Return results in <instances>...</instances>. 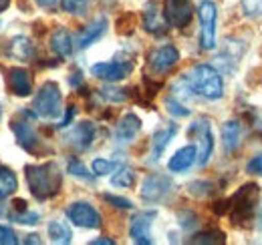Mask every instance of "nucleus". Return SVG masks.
Returning <instances> with one entry per match:
<instances>
[{
  "mask_svg": "<svg viewBox=\"0 0 262 245\" xmlns=\"http://www.w3.org/2000/svg\"><path fill=\"white\" fill-rule=\"evenodd\" d=\"M27 183L36 199L45 201L59 193L61 189V173L55 163H42V165H27Z\"/></svg>",
  "mask_w": 262,
  "mask_h": 245,
  "instance_id": "obj_1",
  "label": "nucleus"
},
{
  "mask_svg": "<svg viewBox=\"0 0 262 245\" xmlns=\"http://www.w3.org/2000/svg\"><path fill=\"white\" fill-rule=\"evenodd\" d=\"M184 79L188 81V85L192 87V91L196 94L206 96L210 101L222 99V94H224L222 77L212 64H196V66H192V70Z\"/></svg>",
  "mask_w": 262,
  "mask_h": 245,
  "instance_id": "obj_2",
  "label": "nucleus"
},
{
  "mask_svg": "<svg viewBox=\"0 0 262 245\" xmlns=\"http://www.w3.org/2000/svg\"><path fill=\"white\" fill-rule=\"evenodd\" d=\"M61 103H63V94L57 83H45L36 96H34L33 109L36 117H42V119H53L61 113Z\"/></svg>",
  "mask_w": 262,
  "mask_h": 245,
  "instance_id": "obj_3",
  "label": "nucleus"
},
{
  "mask_svg": "<svg viewBox=\"0 0 262 245\" xmlns=\"http://www.w3.org/2000/svg\"><path fill=\"white\" fill-rule=\"evenodd\" d=\"M256 197H258V185L248 183L238 189V193L230 199V215L234 223H246L252 219Z\"/></svg>",
  "mask_w": 262,
  "mask_h": 245,
  "instance_id": "obj_4",
  "label": "nucleus"
},
{
  "mask_svg": "<svg viewBox=\"0 0 262 245\" xmlns=\"http://www.w3.org/2000/svg\"><path fill=\"white\" fill-rule=\"evenodd\" d=\"M198 18H200V44L204 51H212L216 46V18H218L216 4L212 0L200 2Z\"/></svg>",
  "mask_w": 262,
  "mask_h": 245,
  "instance_id": "obj_5",
  "label": "nucleus"
},
{
  "mask_svg": "<svg viewBox=\"0 0 262 245\" xmlns=\"http://www.w3.org/2000/svg\"><path fill=\"white\" fill-rule=\"evenodd\" d=\"M67 217H69L75 225L85 227V229H99V227H101V215H99V211L93 205L85 203V201L71 203V205L67 207Z\"/></svg>",
  "mask_w": 262,
  "mask_h": 245,
  "instance_id": "obj_6",
  "label": "nucleus"
},
{
  "mask_svg": "<svg viewBox=\"0 0 262 245\" xmlns=\"http://www.w3.org/2000/svg\"><path fill=\"white\" fill-rule=\"evenodd\" d=\"M192 2L190 0H165L164 2V16L169 27L184 29L192 20Z\"/></svg>",
  "mask_w": 262,
  "mask_h": 245,
  "instance_id": "obj_7",
  "label": "nucleus"
},
{
  "mask_svg": "<svg viewBox=\"0 0 262 245\" xmlns=\"http://www.w3.org/2000/svg\"><path fill=\"white\" fill-rule=\"evenodd\" d=\"M180 61V53L176 46L171 44H165V46H160V48H154L149 53V59H147V64L151 68V72L156 75H164L167 70H171Z\"/></svg>",
  "mask_w": 262,
  "mask_h": 245,
  "instance_id": "obj_8",
  "label": "nucleus"
},
{
  "mask_svg": "<svg viewBox=\"0 0 262 245\" xmlns=\"http://www.w3.org/2000/svg\"><path fill=\"white\" fill-rule=\"evenodd\" d=\"M133 70V64L131 62H97L91 66V75L97 77L101 81H107V83H117V81H123L127 75Z\"/></svg>",
  "mask_w": 262,
  "mask_h": 245,
  "instance_id": "obj_9",
  "label": "nucleus"
},
{
  "mask_svg": "<svg viewBox=\"0 0 262 245\" xmlns=\"http://www.w3.org/2000/svg\"><path fill=\"white\" fill-rule=\"evenodd\" d=\"M192 135H198V163L204 167L210 157H212V149H214V139H212V131H210V122L208 121H198L192 125L190 129Z\"/></svg>",
  "mask_w": 262,
  "mask_h": 245,
  "instance_id": "obj_10",
  "label": "nucleus"
},
{
  "mask_svg": "<svg viewBox=\"0 0 262 245\" xmlns=\"http://www.w3.org/2000/svg\"><path fill=\"white\" fill-rule=\"evenodd\" d=\"M171 189V181L165 175H149L145 177V181L141 183V197L149 203H158L162 201Z\"/></svg>",
  "mask_w": 262,
  "mask_h": 245,
  "instance_id": "obj_11",
  "label": "nucleus"
},
{
  "mask_svg": "<svg viewBox=\"0 0 262 245\" xmlns=\"http://www.w3.org/2000/svg\"><path fill=\"white\" fill-rule=\"evenodd\" d=\"M156 217L154 211H143V213H137L131 219V227H129V235L133 239V243L139 245H151V219Z\"/></svg>",
  "mask_w": 262,
  "mask_h": 245,
  "instance_id": "obj_12",
  "label": "nucleus"
},
{
  "mask_svg": "<svg viewBox=\"0 0 262 245\" xmlns=\"http://www.w3.org/2000/svg\"><path fill=\"white\" fill-rule=\"evenodd\" d=\"M93 139H95V125L89 121L75 125V129H71V133L67 135V143L77 151H87Z\"/></svg>",
  "mask_w": 262,
  "mask_h": 245,
  "instance_id": "obj_13",
  "label": "nucleus"
},
{
  "mask_svg": "<svg viewBox=\"0 0 262 245\" xmlns=\"http://www.w3.org/2000/svg\"><path fill=\"white\" fill-rule=\"evenodd\" d=\"M178 133V127L176 125H167L164 129H158L151 137V153H149V163H158L162 159L164 151L167 149L169 141L173 139V135Z\"/></svg>",
  "mask_w": 262,
  "mask_h": 245,
  "instance_id": "obj_14",
  "label": "nucleus"
},
{
  "mask_svg": "<svg viewBox=\"0 0 262 245\" xmlns=\"http://www.w3.org/2000/svg\"><path fill=\"white\" fill-rule=\"evenodd\" d=\"M139 129H141V121L137 115H133V113L123 115L117 122V129H115V141L117 143H131L137 137Z\"/></svg>",
  "mask_w": 262,
  "mask_h": 245,
  "instance_id": "obj_15",
  "label": "nucleus"
},
{
  "mask_svg": "<svg viewBox=\"0 0 262 245\" xmlns=\"http://www.w3.org/2000/svg\"><path fill=\"white\" fill-rule=\"evenodd\" d=\"M8 87L10 91L14 92L16 96H29L33 92V81H31V75L20 68V66H14L8 70Z\"/></svg>",
  "mask_w": 262,
  "mask_h": 245,
  "instance_id": "obj_16",
  "label": "nucleus"
},
{
  "mask_svg": "<svg viewBox=\"0 0 262 245\" xmlns=\"http://www.w3.org/2000/svg\"><path fill=\"white\" fill-rule=\"evenodd\" d=\"M196 161H198V149L194 145H188V147H182L180 151L173 153V157H171L169 163H167V169H169L171 173H184V171H188Z\"/></svg>",
  "mask_w": 262,
  "mask_h": 245,
  "instance_id": "obj_17",
  "label": "nucleus"
},
{
  "mask_svg": "<svg viewBox=\"0 0 262 245\" xmlns=\"http://www.w3.org/2000/svg\"><path fill=\"white\" fill-rule=\"evenodd\" d=\"M12 131L16 135V141L18 145L29 151V153H34L36 147H38V135L29 122H12Z\"/></svg>",
  "mask_w": 262,
  "mask_h": 245,
  "instance_id": "obj_18",
  "label": "nucleus"
},
{
  "mask_svg": "<svg viewBox=\"0 0 262 245\" xmlns=\"http://www.w3.org/2000/svg\"><path fill=\"white\" fill-rule=\"evenodd\" d=\"M107 31V18L105 16H99L95 18L85 31L81 32V36H79V40H77V46L79 48H87V46H91L93 42H97L99 38L105 34Z\"/></svg>",
  "mask_w": 262,
  "mask_h": 245,
  "instance_id": "obj_19",
  "label": "nucleus"
},
{
  "mask_svg": "<svg viewBox=\"0 0 262 245\" xmlns=\"http://www.w3.org/2000/svg\"><path fill=\"white\" fill-rule=\"evenodd\" d=\"M51 48H53V53L55 55H59V57H71V53H73V38H71V34L67 29H57V31L53 32V36H51Z\"/></svg>",
  "mask_w": 262,
  "mask_h": 245,
  "instance_id": "obj_20",
  "label": "nucleus"
},
{
  "mask_svg": "<svg viewBox=\"0 0 262 245\" xmlns=\"http://www.w3.org/2000/svg\"><path fill=\"white\" fill-rule=\"evenodd\" d=\"M162 14L158 12V8L154 4H149L147 10L143 12V27H145V31L154 32V34H164L165 27H167V20H165V16H162Z\"/></svg>",
  "mask_w": 262,
  "mask_h": 245,
  "instance_id": "obj_21",
  "label": "nucleus"
},
{
  "mask_svg": "<svg viewBox=\"0 0 262 245\" xmlns=\"http://www.w3.org/2000/svg\"><path fill=\"white\" fill-rule=\"evenodd\" d=\"M10 55L18 61H27L34 55V46L27 36H16L10 40Z\"/></svg>",
  "mask_w": 262,
  "mask_h": 245,
  "instance_id": "obj_22",
  "label": "nucleus"
},
{
  "mask_svg": "<svg viewBox=\"0 0 262 245\" xmlns=\"http://www.w3.org/2000/svg\"><path fill=\"white\" fill-rule=\"evenodd\" d=\"M49 237L53 243H71L73 241V231L69 229L65 221H51L49 223Z\"/></svg>",
  "mask_w": 262,
  "mask_h": 245,
  "instance_id": "obj_23",
  "label": "nucleus"
},
{
  "mask_svg": "<svg viewBox=\"0 0 262 245\" xmlns=\"http://www.w3.org/2000/svg\"><path fill=\"white\" fill-rule=\"evenodd\" d=\"M222 143H224V149L228 153L238 147V143H240V125H238V121L224 122V127H222Z\"/></svg>",
  "mask_w": 262,
  "mask_h": 245,
  "instance_id": "obj_24",
  "label": "nucleus"
},
{
  "mask_svg": "<svg viewBox=\"0 0 262 245\" xmlns=\"http://www.w3.org/2000/svg\"><path fill=\"white\" fill-rule=\"evenodd\" d=\"M18 189V179L10 169H0V199L10 197Z\"/></svg>",
  "mask_w": 262,
  "mask_h": 245,
  "instance_id": "obj_25",
  "label": "nucleus"
},
{
  "mask_svg": "<svg viewBox=\"0 0 262 245\" xmlns=\"http://www.w3.org/2000/svg\"><path fill=\"white\" fill-rule=\"evenodd\" d=\"M135 183V173L127 169V167H121L113 177H111V185L113 187H123V189H127V187H133Z\"/></svg>",
  "mask_w": 262,
  "mask_h": 245,
  "instance_id": "obj_26",
  "label": "nucleus"
},
{
  "mask_svg": "<svg viewBox=\"0 0 262 245\" xmlns=\"http://www.w3.org/2000/svg\"><path fill=\"white\" fill-rule=\"evenodd\" d=\"M165 109H167V113L173 115V117H188V115H190V109H188L180 99H176L173 94H169V96L165 99Z\"/></svg>",
  "mask_w": 262,
  "mask_h": 245,
  "instance_id": "obj_27",
  "label": "nucleus"
},
{
  "mask_svg": "<svg viewBox=\"0 0 262 245\" xmlns=\"http://www.w3.org/2000/svg\"><path fill=\"white\" fill-rule=\"evenodd\" d=\"M10 219L20 225H36L40 221V215L36 211H29V209H18V211H10Z\"/></svg>",
  "mask_w": 262,
  "mask_h": 245,
  "instance_id": "obj_28",
  "label": "nucleus"
},
{
  "mask_svg": "<svg viewBox=\"0 0 262 245\" xmlns=\"http://www.w3.org/2000/svg\"><path fill=\"white\" fill-rule=\"evenodd\" d=\"M119 167V163L117 161H109V159H103V157H99L93 161V165H91V169H93V175H109V173H113L115 169Z\"/></svg>",
  "mask_w": 262,
  "mask_h": 245,
  "instance_id": "obj_29",
  "label": "nucleus"
},
{
  "mask_svg": "<svg viewBox=\"0 0 262 245\" xmlns=\"http://www.w3.org/2000/svg\"><path fill=\"white\" fill-rule=\"evenodd\" d=\"M224 233L222 231H204V233H198L190 239V243H224Z\"/></svg>",
  "mask_w": 262,
  "mask_h": 245,
  "instance_id": "obj_30",
  "label": "nucleus"
},
{
  "mask_svg": "<svg viewBox=\"0 0 262 245\" xmlns=\"http://www.w3.org/2000/svg\"><path fill=\"white\" fill-rule=\"evenodd\" d=\"M67 171H69L71 175L79 177V179H85V181H91V179H93V175L87 171V167H85L79 159H71L69 165H67Z\"/></svg>",
  "mask_w": 262,
  "mask_h": 245,
  "instance_id": "obj_31",
  "label": "nucleus"
},
{
  "mask_svg": "<svg viewBox=\"0 0 262 245\" xmlns=\"http://www.w3.org/2000/svg\"><path fill=\"white\" fill-rule=\"evenodd\" d=\"M87 4H89V0H61L63 10L71 12V14H83L87 10Z\"/></svg>",
  "mask_w": 262,
  "mask_h": 245,
  "instance_id": "obj_32",
  "label": "nucleus"
},
{
  "mask_svg": "<svg viewBox=\"0 0 262 245\" xmlns=\"http://www.w3.org/2000/svg\"><path fill=\"white\" fill-rule=\"evenodd\" d=\"M240 2L246 16H252V18L262 16V0H240Z\"/></svg>",
  "mask_w": 262,
  "mask_h": 245,
  "instance_id": "obj_33",
  "label": "nucleus"
},
{
  "mask_svg": "<svg viewBox=\"0 0 262 245\" xmlns=\"http://www.w3.org/2000/svg\"><path fill=\"white\" fill-rule=\"evenodd\" d=\"M103 199H105L107 203H111L113 207H119V209H131V207H133V203H131L129 199H125V197H117V195H109V193H105Z\"/></svg>",
  "mask_w": 262,
  "mask_h": 245,
  "instance_id": "obj_34",
  "label": "nucleus"
},
{
  "mask_svg": "<svg viewBox=\"0 0 262 245\" xmlns=\"http://www.w3.org/2000/svg\"><path fill=\"white\" fill-rule=\"evenodd\" d=\"M18 243V237L16 233L6 227V225H0V245H16Z\"/></svg>",
  "mask_w": 262,
  "mask_h": 245,
  "instance_id": "obj_35",
  "label": "nucleus"
},
{
  "mask_svg": "<svg viewBox=\"0 0 262 245\" xmlns=\"http://www.w3.org/2000/svg\"><path fill=\"white\" fill-rule=\"evenodd\" d=\"M101 94H103V99L113 101V103H121V101H125V99H127V92L121 91V89H103Z\"/></svg>",
  "mask_w": 262,
  "mask_h": 245,
  "instance_id": "obj_36",
  "label": "nucleus"
},
{
  "mask_svg": "<svg viewBox=\"0 0 262 245\" xmlns=\"http://www.w3.org/2000/svg\"><path fill=\"white\" fill-rule=\"evenodd\" d=\"M246 173H250V175H262V153L256 155V157H252V159L248 161Z\"/></svg>",
  "mask_w": 262,
  "mask_h": 245,
  "instance_id": "obj_37",
  "label": "nucleus"
},
{
  "mask_svg": "<svg viewBox=\"0 0 262 245\" xmlns=\"http://www.w3.org/2000/svg\"><path fill=\"white\" fill-rule=\"evenodd\" d=\"M57 2H59V0H36V4H38L40 8H47V10H53V8L57 6Z\"/></svg>",
  "mask_w": 262,
  "mask_h": 245,
  "instance_id": "obj_38",
  "label": "nucleus"
},
{
  "mask_svg": "<svg viewBox=\"0 0 262 245\" xmlns=\"http://www.w3.org/2000/svg\"><path fill=\"white\" fill-rule=\"evenodd\" d=\"M73 115H75V107H69V109H67V115H65V119H63V121L59 122V127H67V125H69V122L73 121Z\"/></svg>",
  "mask_w": 262,
  "mask_h": 245,
  "instance_id": "obj_39",
  "label": "nucleus"
},
{
  "mask_svg": "<svg viewBox=\"0 0 262 245\" xmlns=\"http://www.w3.org/2000/svg\"><path fill=\"white\" fill-rule=\"evenodd\" d=\"M91 245H115L113 239H107V237H103V239H93Z\"/></svg>",
  "mask_w": 262,
  "mask_h": 245,
  "instance_id": "obj_40",
  "label": "nucleus"
},
{
  "mask_svg": "<svg viewBox=\"0 0 262 245\" xmlns=\"http://www.w3.org/2000/svg\"><path fill=\"white\" fill-rule=\"evenodd\" d=\"M27 243H40V239H38V235H29Z\"/></svg>",
  "mask_w": 262,
  "mask_h": 245,
  "instance_id": "obj_41",
  "label": "nucleus"
},
{
  "mask_svg": "<svg viewBox=\"0 0 262 245\" xmlns=\"http://www.w3.org/2000/svg\"><path fill=\"white\" fill-rule=\"evenodd\" d=\"M8 4H10V0H0V12H2V10H6V8H8Z\"/></svg>",
  "mask_w": 262,
  "mask_h": 245,
  "instance_id": "obj_42",
  "label": "nucleus"
},
{
  "mask_svg": "<svg viewBox=\"0 0 262 245\" xmlns=\"http://www.w3.org/2000/svg\"><path fill=\"white\" fill-rule=\"evenodd\" d=\"M258 229L262 231V211H260V215H258Z\"/></svg>",
  "mask_w": 262,
  "mask_h": 245,
  "instance_id": "obj_43",
  "label": "nucleus"
},
{
  "mask_svg": "<svg viewBox=\"0 0 262 245\" xmlns=\"http://www.w3.org/2000/svg\"><path fill=\"white\" fill-rule=\"evenodd\" d=\"M0 215H2V209H0Z\"/></svg>",
  "mask_w": 262,
  "mask_h": 245,
  "instance_id": "obj_44",
  "label": "nucleus"
}]
</instances>
